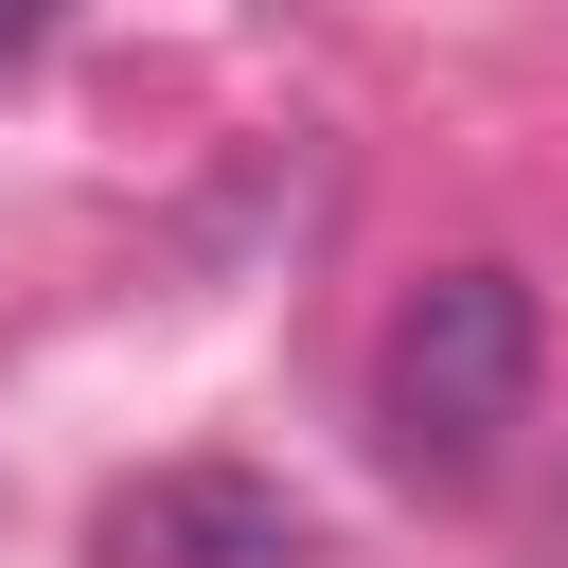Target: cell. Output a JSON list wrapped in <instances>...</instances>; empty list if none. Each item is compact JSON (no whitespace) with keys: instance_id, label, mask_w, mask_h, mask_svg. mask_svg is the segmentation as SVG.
<instances>
[{"instance_id":"cell-1","label":"cell","mask_w":568,"mask_h":568,"mask_svg":"<svg viewBox=\"0 0 568 568\" xmlns=\"http://www.w3.org/2000/svg\"><path fill=\"white\" fill-rule=\"evenodd\" d=\"M515 408H532V284H515V266L408 284L390 337H373V444H390L408 479H479V462L515 444Z\"/></svg>"},{"instance_id":"cell-2","label":"cell","mask_w":568,"mask_h":568,"mask_svg":"<svg viewBox=\"0 0 568 568\" xmlns=\"http://www.w3.org/2000/svg\"><path fill=\"white\" fill-rule=\"evenodd\" d=\"M302 550H320L302 497L248 479V462H160L89 515V568H302Z\"/></svg>"},{"instance_id":"cell-3","label":"cell","mask_w":568,"mask_h":568,"mask_svg":"<svg viewBox=\"0 0 568 568\" xmlns=\"http://www.w3.org/2000/svg\"><path fill=\"white\" fill-rule=\"evenodd\" d=\"M18 53H36V0H0V71H18Z\"/></svg>"}]
</instances>
